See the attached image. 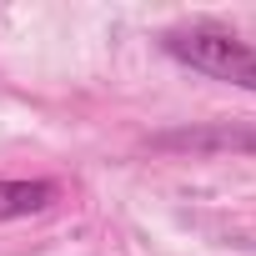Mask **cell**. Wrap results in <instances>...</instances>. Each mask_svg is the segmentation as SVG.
Segmentation results:
<instances>
[{
    "label": "cell",
    "mask_w": 256,
    "mask_h": 256,
    "mask_svg": "<svg viewBox=\"0 0 256 256\" xmlns=\"http://www.w3.org/2000/svg\"><path fill=\"white\" fill-rule=\"evenodd\" d=\"M56 201V181H0V221L36 216Z\"/></svg>",
    "instance_id": "2"
},
{
    "label": "cell",
    "mask_w": 256,
    "mask_h": 256,
    "mask_svg": "<svg viewBox=\"0 0 256 256\" xmlns=\"http://www.w3.org/2000/svg\"><path fill=\"white\" fill-rule=\"evenodd\" d=\"M161 46H166V56H176L181 66H191V70H201V76H211V80L256 90V46H246V40L231 36V30L186 26V30H166Z\"/></svg>",
    "instance_id": "1"
}]
</instances>
